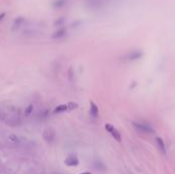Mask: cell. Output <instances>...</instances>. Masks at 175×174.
Returning <instances> with one entry per match:
<instances>
[{
    "mask_svg": "<svg viewBox=\"0 0 175 174\" xmlns=\"http://www.w3.org/2000/svg\"><path fill=\"white\" fill-rule=\"evenodd\" d=\"M64 164L69 166V167H73V166L75 167V166H78V164H79V160L75 155H70L64 160Z\"/></svg>",
    "mask_w": 175,
    "mask_h": 174,
    "instance_id": "3",
    "label": "cell"
},
{
    "mask_svg": "<svg viewBox=\"0 0 175 174\" xmlns=\"http://www.w3.org/2000/svg\"><path fill=\"white\" fill-rule=\"evenodd\" d=\"M68 111V107L67 104H60V106L55 107L54 110H53V113L54 114H60V113H64V112Z\"/></svg>",
    "mask_w": 175,
    "mask_h": 174,
    "instance_id": "6",
    "label": "cell"
},
{
    "mask_svg": "<svg viewBox=\"0 0 175 174\" xmlns=\"http://www.w3.org/2000/svg\"><path fill=\"white\" fill-rule=\"evenodd\" d=\"M156 141H157L159 149H160V151L162 152L164 155H166V146H165V143H164L163 139L160 138V137H157V138H156Z\"/></svg>",
    "mask_w": 175,
    "mask_h": 174,
    "instance_id": "5",
    "label": "cell"
},
{
    "mask_svg": "<svg viewBox=\"0 0 175 174\" xmlns=\"http://www.w3.org/2000/svg\"><path fill=\"white\" fill-rule=\"evenodd\" d=\"M67 107H68V111H73V110H76L78 107H79V104L77 103H73V101H71V103H69L67 104Z\"/></svg>",
    "mask_w": 175,
    "mask_h": 174,
    "instance_id": "7",
    "label": "cell"
},
{
    "mask_svg": "<svg viewBox=\"0 0 175 174\" xmlns=\"http://www.w3.org/2000/svg\"><path fill=\"white\" fill-rule=\"evenodd\" d=\"M133 127L138 131V132L145 133V134H150V133H154V128L152 126H150L147 123H142V122H133L132 123Z\"/></svg>",
    "mask_w": 175,
    "mask_h": 174,
    "instance_id": "1",
    "label": "cell"
},
{
    "mask_svg": "<svg viewBox=\"0 0 175 174\" xmlns=\"http://www.w3.org/2000/svg\"><path fill=\"white\" fill-rule=\"evenodd\" d=\"M104 128H106V130L107 131V132L111 134L113 137L115 138V140H117V141H120L122 140V137H121V134H120V132L118 131L116 128L113 126V125L111 124H106L104 125Z\"/></svg>",
    "mask_w": 175,
    "mask_h": 174,
    "instance_id": "2",
    "label": "cell"
},
{
    "mask_svg": "<svg viewBox=\"0 0 175 174\" xmlns=\"http://www.w3.org/2000/svg\"><path fill=\"white\" fill-rule=\"evenodd\" d=\"M0 117H1V115H0Z\"/></svg>",
    "mask_w": 175,
    "mask_h": 174,
    "instance_id": "11",
    "label": "cell"
},
{
    "mask_svg": "<svg viewBox=\"0 0 175 174\" xmlns=\"http://www.w3.org/2000/svg\"><path fill=\"white\" fill-rule=\"evenodd\" d=\"M98 107L94 103V101L90 100V115L92 116L93 118H97L98 117Z\"/></svg>",
    "mask_w": 175,
    "mask_h": 174,
    "instance_id": "4",
    "label": "cell"
},
{
    "mask_svg": "<svg viewBox=\"0 0 175 174\" xmlns=\"http://www.w3.org/2000/svg\"><path fill=\"white\" fill-rule=\"evenodd\" d=\"M8 138H9V140L12 141V143H18V137L15 134H10L8 136Z\"/></svg>",
    "mask_w": 175,
    "mask_h": 174,
    "instance_id": "9",
    "label": "cell"
},
{
    "mask_svg": "<svg viewBox=\"0 0 175 174\" xmlns=\"http://www.w3.org/2000/svg\"><path fill=\"white\" fill-rule=\"evenodd\" d=\"M33 109H34L33 104H29V106L27 107L26 110H25V115H26V116H30L31 113L33 112Z\"/></svg>",
    "mask_w": 175,
    "mask_h": 174,
    "instance_id": "8",
    "label": "cell"
},
{
    "mask_svg": "<svg viewBox=\"0 0 175 174\" xmlns=\"http://www.w3.org/2000/svg\"><path fill=\"white\" fill-rule=\"evenodd\" d=\"M79 174H92V173H90V172H82V173H79Z\"/></svg>",
    "mask_w": 175,
    "mask_h": 174,
    "instance_id": "10",
    "label": "cell"
}]
</instances>
